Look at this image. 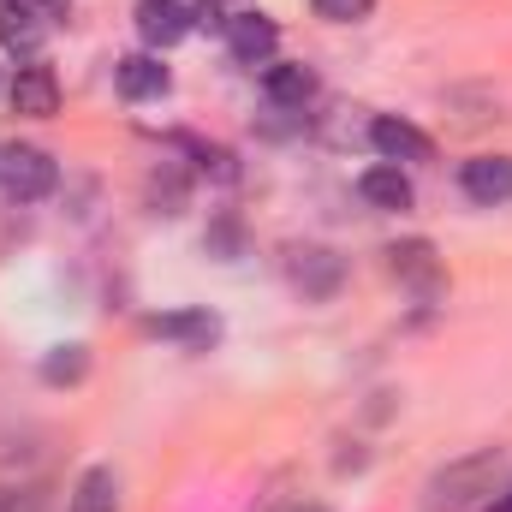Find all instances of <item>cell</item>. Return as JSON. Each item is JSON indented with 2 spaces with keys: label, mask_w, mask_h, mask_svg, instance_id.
Returning a JSON list of instances; mask_svg holds the SVG:
<instances>
[{
  "label": "cell",
  "mask_w": 512,
  "mask_h": 512,
  "mask_svg": "<svg viewBox=\"0 0 512 512\" xmlns=\"http://www.w3.org/2000/svg\"><path fill=\"white\" fill-rule=\"evenodd\" d=\"M387 268H393L405 286H417V292H435V286H441V262H435V251H429L423 239L393 245V251H387Z\"/></svg>",
  "instance_id": "cell-10"
},
{
  "label": "cell",
  "mask_w": 512,
  "mask_h": 512,
  "mask_svg": "<svg viewBox=\"0 0 512 512\" xmlns=\"http://www.w3.org/2000/svg\"><path fill=\"white\" fill-rule=\"evenodd\" d=\"M66 512H120V477L108 465H90L72 489V507Z\"/></svg>",
  "instance_id": "cell-14"
},
{
  "label": "cell",
  "mask_w": 512,
  "mask_h": 512,
  "mask_svg": "<svg viewBox=\"0 0 512 512\" xmlns=\"http://www.w3.org/2000/svg\"><path fill=\"white\" fill-rule=\"evenodd\" d=\"M274 42H280L274 18H262V12H233L227 18V48H233L239 66H262L274 54Z\"/></svg>",
  "instance_id": "cell-4"
},
{
  "label": "cell",
  "mask_w": 512,
  "mask_h": 512,
  "mask_svg": "<svg viewBox=\"0 0 512 512\" xmlns=\"http://www.w3.org/2000/svg\"><path fill=\"white\" fill-rule=\"evenodd\" d=\"M292 280H298L310 298H328V292L340 286V256L322 251V245H304V251H292Z\"/></svg>",
  "instance_id": "cell-11"
},
{
  "label": "cell",
  "mask_w": 512,
  "mask_h": 512,
  "mask_svg": "<svg viewBox=\"0 0 512 512\" xmlns=\"http://www.w3.org/2000/svg\"><path fill=\"white\" fill-rule=\"evenodd\" d=\"M495 477H501V453H471V459H453L447 471L429 477L423 489V512H471L483 495H495Z\"/></svg>",
  "instance_id": "cell-1"
},
{
  "label": "cell",
  "mask_w": 512,
  "mask_h": 512,
  "mask_svg": "<svg viewBox=\"0 0 512 512\" xmlns=\"http://www.w3.org/2000/svg\"><path fill=\"white\" fill-rule=\"evenodd\" d=\"M42 6L36 0H0V42L12 48V54H30V48H42Z\"/></svg>",
  "instance_id": "cell-8"
},
{
  "label": "cell",
  "mask_w": 512,
  "mask_h": 512,
  "mask_svg": "<svg viewBox=\"0 0 512 512\" xmlns=\"http://www.w3.org/2000/svg\"><path fill=\"white\" fill-rule=\"evenodd\" d=\"M489 512H512V495H507V501H495V507H489Z\"/></svg>",
  "instance_id": "cell-18"
},
{
  "label": "cell",
  "mask_w": 512,
  "mask_h": 512,
  "mask_svg": "<svg viewBox=\"0 0 512 512\" xmlns=\"http://www.w3.org/2000/svg\"><path fill=\"white\" fill-rule=\"evenodd\" d=\"M84 370H90V352L84 346H54L48 358H42V382H84Z\"/></svg>",
  "instance_id": "cell-16"
},
{
  "label": "cell",
  "mask_w": 512,
  "mask_h": 512,
  "mask_svg": "<svg viewBox=\"0 0 512 512\" xmlns=\"http://www.w3.org/2000/svg\"><path fill=\"white\" fill-rule=\"evenodd\" d=\"M0 191H6V197H18V203L48 197V191H54V161H48L42 149H30V143L0 149Z\"/></svg>",
  "instance_id": "cell-2"
},
{
  "label": "cell",
  "mask_w": 512,
  "mask_h": 512,
  "mask_svg": "<svg viewBox=\"0 0 512 512\" xmlns=\"http://www.w3.org/2000/svg\"><path fill=\"white\" fill-rule=\"evenodd\" d=\"M358 191H364V203H370V209H411V179H405L393 161L370 167V173L358 179Z\"/></svg>",
  "instance_id": "cell-13"
},
{
  "label": "cell",
  "mask_w": 512,
  "mask_h": 512,
  "mask_svg": "<svg viewBox=\"0 0 512 512\" xmlns=\"http://www.w3.org/2000/svg\"><path fill=\"white\" fill-rule=\"evenodd\" d=\"M137 30L149 48H173L197 30V12L185 0H137Z\"/></svg>",
  "instance_id": "cell-3"
},
{
  "label": "cell",
  "mask_w": 512,
  "mask_h": 512,
  "mask_svg": "<svg viewBox=\"0 0 512 512\" xmlns=\"http://www.w3.org/2000/svg\"><path fill=\"white\" fill-rule=\"evenodd\" d=\"M370 6H376V0H316V18H328V24H358Z\"/></svg>",
  "instance_id": "cell-17"
},
{
  "label": "cell",
  "mask_w": 512,
  "mask_h": 512,
  "mask_svg": "<svg viewBox=\"0 0 512 512\" xmlns=\"http://www.w3.org/2000/svg\"><path fill=\"white\" fill-rule=\"evenodd\" d=\"M370 143H376V155L393 161V167H399V161H429V155H435V143H429L423 131L411 126V120H393V114L370 126Z\"/></svg>",
  "instance_id": "cell-7"
},
{
  "label": "cell",
  "mask_w": 512,
  "mask_h": 512,
  "mask_svg": "<svg viewBox=\"0 0 512 512\" xmlns=\"http://www.w3.org/2000/svg\"><path fill=\"white\" fill-rule=\"evenodd\" d=\"M465 197L471 203H483V209H495V203H507L512 197V155H477V161H465Z\"/></svg>",
  "instance_id": "cell-5"
},
{
  "label": "cell",
  "mask_w": 512,
  "mask_h": 512,
  "mask_svg": "<svg viewBox=\"0 0 512 512\" xmlns=\"http://www.w3.org/2000/svg\"><path fill=\"white\" fill-rule=\"evenodd\" d=\"M268 102L274 108H304L310 96H316V72L310 66H268Z\"/></svg>",
  "instance_id": "cell-15"
},
{
  "label": "cell",
  "mask_w": 512,
  "mask_h": 512,
  "mask_svg": "<svg viewBox=\"0 0 512 512\" xmlns=\"http://www.w3.org/2000/svg\"><path fill=\"white\" fill-rule=\"evenodd\" d=\"M149 334L161 340H179V346H209L221 334V322L209 310H179V316H149Z\"/></svg>",
  "instance_id": "cell-12"
},
{
  "label": "cell",
  "mask_w": 512,
  "mask_h": 512,
  "mask_svg": "<svg viewBox=\"0 0 512 512\" xmlns=\"http://www.w3.org/2000/svg\"><path fill=\"white\" fill-rule=\"evenodd\" d=\"M12 108H18L24 120H48V114L60 108V78H54L48 66H18V78H12Z\"/></svg>",
  "instance_id": "cell-6"
},
{
  "label": "cell",
  "mask_w": 512,
  "mask_h": 512,
  "mask_svg": "<svg viewBox=\"0 0 512 512\" xmlns=\"http://www.w3.org/2000/svg\"><path fill=\"white\" fill-rule=\"evenodd\" d=\"M114 84H120V96H126V102L167 96V66H161V60H149V54H126V60L114 66Z\"/></svg>",
  "instance_id": "cell-9"
},
{
  "label": "cell",
  "mask_w": 512,
  "mask_h": 512,
  "mask_svg": "<svg viewBox=\"0 0 512 512\" xmlns=\"http://www.w3.org/2000/svg\"><path fill=\"white\" fill-rule=\"evenodd\" d=\"M298 512H322V507H298Z\"/></svg>",
  "instance_id": "cell-19"
}]
</instances>
